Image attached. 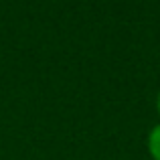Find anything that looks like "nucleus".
Here are the masks:
<instances>
[{"label":"nucleus","instance_id":"1","mask_svg":"<svg viewBox=\"0 0 160 160\" xmlns=\"http://www.w3.org/2000/svg\"><path fill=\"white\" fill-rule=\"evenodd\" d=\"M148 150H150V154H152L154 160H160V126L152 128V132H150V136H148Z\"/></svg>","mask_w":160,"mask_h":160},{"label":"nucleus","instance_id":"2","mask_svg":"<svg viewBox=\"0 0 160 160\" xmlns=\"http://www.w3.org/2000/svg\"><path fill=\"white\" fill-rule=\"evenodd\" d=\"M158 112H160V93H158Z\"/></svg>","mask_w":160,"mask_h":160}]
</instances>
